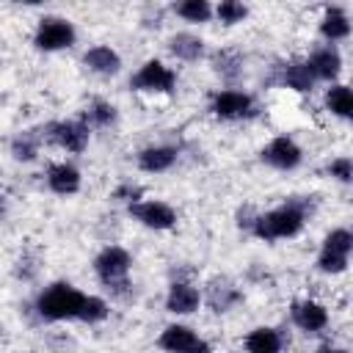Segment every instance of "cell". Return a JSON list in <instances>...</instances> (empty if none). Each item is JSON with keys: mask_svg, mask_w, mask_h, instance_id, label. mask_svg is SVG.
Returning a JSON list of instances; mask_svg holds the SVG:
<instances>
[{"mask_svg": "<svg viewBox=\"0 0 353 353\" xmlns=\"http://www.w3.org/2000/svg\"><path fill=\"white\" fill-rule=\"evenodd\" d=\"M325 108H328L336 119L347 121V119L353 116V94H350V88H347L345 83H334V85L325 91Z\"/></svg>", "mask_w": 353, "mask_h": 353, "instance_id": "cell-23", "label": "cell"}, {"mask_svg": "<svg viewBox=\"0 0 353 353\" xmlns=\"http://www.w3.org/2000/svg\"><path fill=\"white\" fill-rule=\"evenodd\" d=\"M212 63H215V72L223 74V77H237V74H240V66H243L240 55H237V52H229V50L218 52Z\"/></svg>", "mask_w": 353, "mask_h": 353, "instance_id": "cell-29", "label": "cell"}, {"mask_svg": "<svg viewBox=\"0 0 353 353\" xmlns=\"http://www.w3.org/2000/svg\"><path fill=\"white\" fill-rule=\"evenodd\" d=\"M290 317L303 334H320L328 325V309L317 301H309V298L306 301H292Z\"/></svg>", "mask_w": 353, "mask_h": 353, "instance_id": "cell-12", "label": "cell"}, {"mask_svg": "<svg viewBox=\"0 0 353 353\" xmlns=\"http://www.w3.org/2000/svg\"><path fill=\"white\" fill-rule=\"evenodd\" d=\"M130 270H132V256L127 248L121 245H108L97 254L94 259V273L97 279L113 290V292H121L124 287H130Z\"/></svg>", "mask_w": 353, "mask_h": 353, "instance_id": "cell-3", "label": "cell"}, {"mask_svg": "<svg viewBox=\"0 0 353 353\" xmlns=\"http://www.w3.org/2000/svg\"><path fill=\"white\" fill-rule=\"evenodd\" d=\"M157 345L165 353H212L210 350V342H204L190 325H182V323L165 325V331L160 334Z\"/></svg>", "mask_w": 353, "mask_h": 353, "instance_id": "cell-10", "label": "cell"}, {"mask_svg": "<svg viewBox=\"0 0 353 353\" xmlns=\"http://www.w3.org/2000/svg\"><path fill=\"white\" fill-rule=\"evenodd\" d=\"M168 52L176 58V61H199L204 58V39L193 36V33H174L168 39Z\"/></svg>", "mask_w": 353, "mask_h": 353, "instance_id": "cell-21", "label": "cell"}, {"mask_svg": "<svg viewBox=\"0 0 353 353\" xmlns=\"http://www.w3.org/2000/svg\"><path fill=\"white\" fill-rule=\"evenodd\" d=\"M281 85H287L292 91H301V94L312 91L314 77H312L306 61H290V63H284L281 66Z\"/></svg>", "mask_w": 353, "mask_h": 353, "instance_id": "cell-22", "label": "cell"}, {"mask_svg": "<svg viewBox=\"0 0 353 353\" xmlns=\"http://www.w3.org/2000/svg\"><path fill=\"white\" fill-rule=\"evenodd\" d=\"M116 105H110V102H105V99H97V102H91L88 105V121L94 124V127H108V124H113L116 121Z\"/></svg>", "mask_w": 353, "mask_h": 353, "instance_id": "cell-27", "label": "cell"}, {"mask_svg": "<svg viewBox=\"0 0 353 353\" xmlns=\"http://www.w3.org/2000/svg\"><path fill=\"white\" fill-rule=\"evenodd\" d=\"M210 110H212L218 119L237 121V119H251V116L256 113V105H254V97H251V94L237 91V88H223V91L212 94Z\"/></svg>", "mask_w": 353, "mask_h": 353, "instance_id": "cell-8", "label": "cell"}, {"mask_svg": "<svg viewBox=\"0 0 353 353\" xmlns=\"http://www.w3.org/2000/svg\"><path fill=\"white\" fill-rule=\"evenodd\" d=\"M83 303H85V292L83 290H77L69 281H55V284H50V287H44L39 292L36 312H39V317H44L50 323L80 320Z\"/></svg>", "mask_w": 353, "mask_h": 353, "instance_id": "cell-2", "label": "cell"}, {"mask_svg": "<svg viewBox=\"0 0 353 353\" xmlns=\"http://www.w3.org/2000/svg\"><path fill=\"white\" fill-rule=\"evenodd\" d=\"M243 301V292L229 279H212L207 290V303L212 312H229L234 303Z\"/></svg>", "mask_w": 353, "mask_h": 353, "instance_id": "cell-19", "label": "cell"}, {"mask_svg": "<svg viewBox=\"0 0 353 353\" xmlns=\"http://www.w3.org/2000/svg\"><path fill=\"white\" fill-rule=\"evenodd\" d=\"M3 210H6V196L0 193V212H3Z\"/></svg>", "mask_w": 353, "mask_h": 353, "instance_id": "cell-32", "label": "cell"}, {"mask_svg": "<svg viewBox=\"0 0 353 353\" xmlns=\"http://www.w3.org/2000/svg\"><path fill=\"white\" fill-rule=\"evenodd\" d=\"M259 157H262V163H268L270 168L292 171V168L301 165L303 152H301V146H298L290 135H279V138H273V141L259 152Z\"/></svg>", "mask_w": 353, "mask_h": 353, "instance_id": "cell-11", "label": "cell"}, {"mask_svg": "<svg viewBox=\"0 0 353 353\" xmlns=\"http://www.w3.org/2000/svg\"><path fill=\"white\" fill-rule=\"evenodd\" d=\"M212 14H215L223 25H237V22H243V19L248 17V8H245L240 0H223V3H218V6L212 8Z\"/></svg>", "mask_w": 353, "mask_h": 353, "instance_id": "cell-26", "label": "cell"}, {"mask_svg": "<svg viewBox=\"0 0 353 353\" xmlns=\"http://www.w3.org/2000/svg\"><path fill=\"white\" fill-rule=\"evenodd\" d=\"M47 141L72 152V154H80L85 146H88V138H91V130H88V121H80V119H69V121H52L47 124L44 130Z\"/></svg>", "mask_w": 353, "mask_h": 353, "instance_id": "cell-7", "label": "cell"}, {"mask_svg": "<svg viewBox=\"0 0 353 353\" xmlns=\"http://www.w3.org/2000/svg\"><path fill=\"white\" fill-rule=\"evenodd\" d=\"M80 185H83V176L72 163H52L47 168V188L58 196H72L80 190Z\"/></svg>", "mask_w": 353, "mask_h": 353, "instance_id": "cell-15", "label": "cell"}, {"mask_svg": "<svg viewBox=\"0 0 353 353\" xmlns=\"http://www.w3.org/2000/svg\"><path fill=\"white\" fill-rule=\"evenodd\" d=\"M306 223V207L303 201H287L276 210H268L262 215H256L251 221V232L254 237L273 243V240H284V237H295Z\"/></svg>", "mask_w": 353, "mask_h": 353, "instance_id": "cell-1", "label": "cell"}, {"mask_svg": "<svg viewBox=\"0 0 353 353\" xmlns=\"http://www.w3.org/2000/svg\"><path fill=\"white\" fill-rule=\"evenodd\" d=\"M281 347H284V336L279 334V328H270V325H259L245 336L248 353H281Z\"/></svg>", "mask_w": 353, "mask_h": 353, "instance_id": "cell-20", "label": "cell"}, {"mask_svg": "<svg viewBox=\"0 0 353 353\" xmlns=\"http://www.w3.org/2000/svg\"><path fill=\"white\" fill-rule=\"evenodd\" d=\"M306 66L312 72L314 80H325V83H334L342 72V55L334 44H325V47H317L309 58H306Z\"/></svg>", "mask_w": 353, "mask_h": 353, "instance_id": "cell-13", "label": "cell"}, {"mask_svg": "<svg viewBox=\"0 0 353 353\" xmlns=\"http://www.w3.org/2000/svg\"><path fill=\"white\" fill-rule=\"evenodd\" d=\"M108 312H110V309H108V303H105L99 295H85L80 320H83V323H99V320L108 317Z\"/></svg>", "mask_w": 353, "mask_h": 353, "instance_id": "cell-28", "label": "cell"}, {"mask_svg": "<svg viewBox=\"0 0 353 353\" xmlns=\"http://www.w3.org/2000/svg\"><path fill=\"white\" fill-rule=\"evenodd\" d=\"M320 36L325 41H342L350 36V17L342 6H328L323 11V19H320Z\"/></svg>", "mask_w": 353, "mask_h": 353, "instance_id": "cell-17", "label": "cell"}, {"mask_svg": "<svg viewBox=\"0 0 353 353\" xmlns=\"http://www.w3.org/2000/svg\"><path fill=\"white\" fill-rule=\"evenodd\" d=\"M174 11L185 22H210V17H212V6L207 0H182L174 6Z\"/></svg>", "mask_w": 353, "mask_h": 353, "instance_id": "cell-24", "label": "cell"}, {"mask_svg": "<svg viewBox=\"0 0 353 353\" xmlns=\"http://www.w3.org/2000/svg\"><path fill=\"white\" fill-rule=\"evenodd\" d=\"M83 63L85 69H91L94 74H102V77H110V74H119L121 69V55L108 47V44H97L91 50L83 52Z\"/></svg>", "mask_w": 353, "mask_h": 353, "instance_id": "cell-16", "label": "cell"}, {"mask_svg": "<svg viewBox=\"0 0 353 353\" xmlns=\"http://www.w3.org/2000/svg\"><path fill=\"white\" fill-rule=\"evenodd\" d=\"M77 39V30L69 19L63 17H41L33 33V44L41 52H58V50H69Z\"/></svg>", "mask_w": 353, "mask_h": 353, "instance_id": "cell-6", "label": "cell"}, {"mask_svg": "<svg viewBox=\"0 0 353 353\" xmlns=\"http://www.w3.org/2000/svg\"><path fill=\"white\" fill-rule=\"evenodd\" d=\"M314 353H347L345 347H336V345H320Z\"/></svg>", "mask_w": 353, "mask_h": 353, "instance_id": "cell-31", "label": "cell"}, {"mask_svg": "<svg viewBox=\"0 0 353 353\" xmlns=\"http://www.w3.org/2000/svg\"><path fill=\"white\" fill-rule=\"evenodd\" d=\"M350 251H353V234L350 229L339 226V229H331L325 237H323V245H320V254H317V270L323 273H345L347 265H350Z\"/></svg>", "mask_w": 353, "mask_h": 353, "instance_id": "cell-4", "label": "cell"}, {"mask_svg": "<svg viewBox=\"0 0 353 353\" xmlns=\"http://www.w3.org/2000/svg\"><path fill=\"white\" fill-rule=\"evenodd\" d=\"M201 303V292L188 281H174L165 292V309L171 314H193Z\"/></svg>", "mask_w": 353, "mask_h": 353, "instance_id": "cell-14", "label": "cell"}, {"mask_svg": "<svg viewBox=\"0 0 353 353\" xmlns=\"http://www.w3.org/2000/svg\"><path fill=\"white\" fill-rule=\"evenodd\" d=\"M130 88L141 91V94H174L176 91V72L171 66H165L163 61L149 58L130 77Z\"/></svg>", "mask_w": 353, "mask_h": 353, "instance_id": "cell-5", "label": "cell"}, {"mask_svg": "<svg viewBox=\"0 0 353 353\" xmlns=\"http://www.w3.org/2000/svg\"><path fill=\"white\" fill-rule=\"evenodd\" d=\"M130 215L143 223L146 229H154V232H165V229H174L176 226V210L160 199H146V201H135L130 204Z\"/></svg>", "mask_w": 353, "mask_h": 353, "instance_id": "cell-9", "label": "cell"}, {"mask_svg": "<svg viewBox=\"0 0 353 353\" xmlns=\"http://www.w3.org/2000/svg\"><path fill=\"white\" fill-rule=\"evenodd\" d=\"M39 141H41V135H36V132H22V135H17V138L11 141V154H14V160H22V163L36 160V154H39Z\"/></svg>", "mask_w": 353, "mask_h": 353, "instance_id": "cell-25", "label": "cell"}, {"mask_svg": "<svg viewBox=\"0 0 353 353\" xmlns=\"http://www.w3.org/2000/svg\"><path fill=\"white\" fill-rule=\"evenodd\" d=\"M179 152L174 146H146L138 152V168L146 174H163L176 163Z\"/></svg>", "mask_w": 353, "mask_h": 353, "instance_id": "cell-18", "label": "cell"}, {"mask_svg": "<svg viewBox=\"0 0 353 353\" xmlns=\"http://www.w3.org/2000/svg\"><path fill=\"white\" fill-rule=\"evenodd\" d=\"M328 174H331L334 179H339L342 185H347V182L353 179V163H350V157L342 154V157L331 160V163H328Z\"/></svg>", "mask_w": 353, "mask_h": 353, "instance_id": "cell-30", "label": "cell"}]
</instances>
